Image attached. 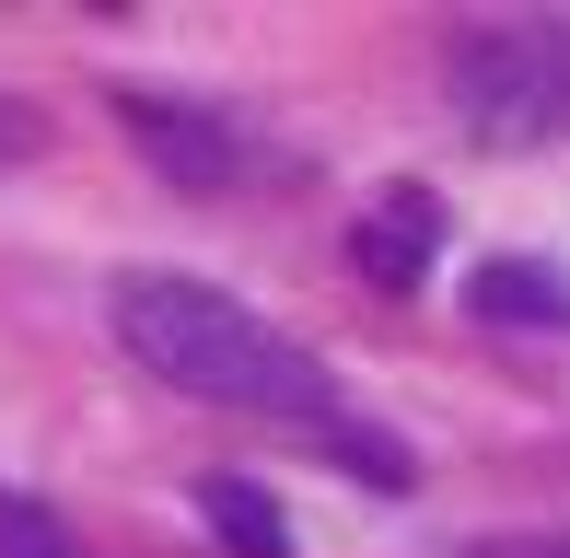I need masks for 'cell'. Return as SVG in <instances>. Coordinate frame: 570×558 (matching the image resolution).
Returning <instances> with one entry per match:
<instances>
[{
    "label": "cell",
    "mask_w": 570,
    "mask_h": 558,
    "mask_svg": "<svg viewBox=\"0 0 570 558\" xmlns=\"http://www.w3.org/2000/svg\"><path fill=\"white\" fill-rule=\"evenodd\" d=\"M117 349L151 372V385L198 396V408H245V419H292V430H338V385H326V361L303 338H279L268 315H245L233 291H210V279L187 268H128L117 279Z\"/></svg>",
    "instance_id": "obj_1"
},
{
    "label": "cell",
    "mask_w": 570,
    "mask_h": 558,
    "mask_svg": "<svg viewBox=\"0 0 570 558\" xmlns=\"http://www.w3.org/2000/svg\"><path fill=\"white\" fill-rule=\"evenodd\" d=\"M454 117L501 151L570 140V23H465L443 47Z\"/></svg>",
    "instance_id": "obj_2"
},
{
    "label": "cell",
    "mask_w": 570,
    "mask_h": 558,
    "mask_svg": "<svg viewBox=\"0 0 570 558\" xmlns=\"http://www.w3.org/2000/svg\"><path fill=\"white\" fill-rule=\"evenodd\" d=\"M117 129L140 140V163L164 175L175 198H245L268 175V140L245 117L198 106V93H164V82H117Z\"/></svg>",
    "instance_id": "obj_3"
},
{
    "label": "cell",
    "mask_w": 570,
    "mask_h": 558,
    "mask_svg": "<svg viewBox=\"0 0 570 558\" xmlns=\"http://www.w3.org/2000/svg\"><path fill=\"white\" fill-rule=\"evenodd\" d=\"M431 257H443V198L431 187H384V210L361 221V279H373V291H420Z\"/></svg>",
    "instance_id": "obj_4"
},
{
    "label": "cell",
    "mask_w": 570,
    "mask_h": 558,
    "mask_svg": "<svg viewBox=\"0 0 570 558\" xmlns=\"http://www.w3.org/2000/svg\"><path fill=\"white\" fill-rule=\"evenodd\" d=\"M465 315H489V326H570V268H548V257H478Z\"/></svg>",
    "instance_id": "obj_5"
},
{
    "label": "cell",
    "mask_w": 570,
    "mask_h": 558,
    "mask_svg": "<svg viewBox=\"0 0 570 558\" xmlns=\"http://www.w3.org/2000/svg\"><path fill=\"white\" fill-rule=\"evenodd\" d=\"M198 512H210V536H222L233 558H292V524H279V500L256 489V477H210Z\"/></svg>",
    "instance_id": "obj_6"
},
{
    "label": "cell",
    "mask_w": 570,
    "mask_h": 558,
    "mask_svg": "<svg viewBox=\"0 0 570 558\" xmlns=\"http://www.w3.org/2000/svg\"><path fill=\"white\" fill-rule=\"evenodd\" d=\"M326 442H338V466L361 477V489H407V454L384 442V430H350V419H338V430H326Z\"/></svg>",
    "instance_id": "obj_7"
},
{
    "label": "cell",
    "mask_w": 570,
    "mask_h": 558,
    "mask_svg": "<svg viewBox=\"0 0 570 558\" xmlns=\"http://www.w3.org/2000/svg\"><path fill=\"white\" fill-rule=\"evenodd\" d=\"M12 558H59V547H12Z\"/></svg>",
    "instance_id": "obj_8"
}]
</instances>
